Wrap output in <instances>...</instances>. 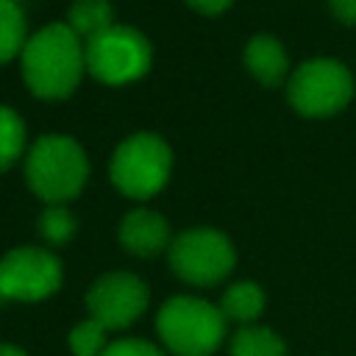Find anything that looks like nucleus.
<instances>
[{
    "mask_svg": "<svg viewBox=\"0 0 356 356\" xmlns=\"http://www.w3.org/2000/svg\"><path fill=\"white\" fill-rule=\"evenodd\" d=\"M353 75L337 58H309L289 72L286 100L303 117H334L353 100Z\"/></svg>",
    "mask_w": 356,
    "mask_h": 356,
    "instance_id": "423d86ee",
    "label": "nucleus"
},
{
    "mask_svg": "<svg viewBox=\"0 0 356 356\" xmlns=\"http://www.w3.org/2000/svg\"><path fill=\"white\" fill-rule=\"evenodd\" d=\"M106 334H108V331H106L97 320L86 317V320H81V323L70 331L67 345H70L72 356H100V353L106 350V345H108Z\"/></svg>",
    "mask_w": 356,
    "mask_h": 356,
    "instance_id": "a211bd4d",
    "label": "nucleus"
},
{
    "mask_svg": "<svg viewBox=\"0 0 356 356\" xmlns=\"http://www.w3.org/2000/svg\"><path fill=\"white\" fill-rule=\"evenodd\" d=\"M231 356H289L284 339L267 325H239L228 342Z\"/></svg>",
    "mask_w": 356,
    "mask_h": 356,
    "instance_id": "4468645a",
    "label": "nucleus"
},
{
    "mask_svg": "<svg viewBox=\"0 0 356 356\" xmlns=\"http://www.w3.org/2000/svg\"><path fill=\"white\" fill-rule=\"evenodd\" d=\"M156 331L164 350L175 356H211L228 337V320L206 298L175 295L161 303Z\"/></svg>",
    "mask_w": 356,
    "mask_h": 356,
    "instance_id": "7ed1b4c3",
    "label": "nucleus"
},
{
    "mask_svg": "<svg viewBox=\"0 0 356 356\" xmlns=\"http://www.w3.org/2000/svg\"><path fill=\"white\" fill-rule=\"evenodd\" d=\"M172 273L192 286H214L225 281L236 264V250L231 239L209 225L186 228L172 236L167 248Z\"/></svg>",
    "mask_w": 356,
    "mask_h": 356,
    "instance_id": "0eeeda50",
    "label": "nucleus"
},
{
    "mask_svg": "<svg viewBox=\"0 0 356 356\" xmlns=\"http://www.w3.org/2000/svg\"><path fill=\"white\" fill-rule=\"evenodd\" d=\"M117 236H120V245L139 259H153L164 253L172 242L170 222L153 209H131L120 220Z\"/></svg>",
    "mask_w": 356,
    "mask_h": 356,
    "instance_id": "9d476101",
    "label": "nucleus"
},
{
    "mask_svg": "<svg viewBox=\"0 0 356 356\" xmlns=\"http://www.w3.org/2000/svg\"><path fill=\"white\" fill-rule=\"evenodd\" d=\"M150 300L147 284L128 270H114L92 281L86 292V309L89 317L97 320L106 331H120L134 325Z\"/></svg>",
    "mask_w": 356,
    "mask_h": 356,
    "instance_id": "1a4fd4ad",
    "label": "nucleus"
},
{
    "mask_svg": "<svg viewBox=\"0 0 356 356\" xmlns=\"http://www.w3.org/2000/svg\"><path fill=\"white\" fill-rule=\"evenodd\" d=\"M245 67L261 86H281L289 81V56L284 44L270 33H256L245 44Z\"/></svg>",
    "mask_w": 356,
    "mask_h": 356,
    "instance_id": "9b49d317",
    "label": "nucleus"
},
{
    "mask_svg": "<svg viewBox=\"0 0 356 356\" xmlns=\"http://www.w3.org/2000/svg\"><path fill=\"white\" fill-rule=\"evenodd\" d=\"M19 70L31 95L39 100H64L86 72L83 42L67 22H50L28 36L19 53Z\"/></svg>",
    "mask_w": 356,
    "mask_h": 356,
    "instance_id": "f257e3e1",
    "label": "nucleus"
},
{
    "mask_svg": "<svg viewBox=\"0 0 356 356\" xmlns=\"http://www.w3.org/2000/svg\"><path fill=\"white\" fill-rule=\"evenodd\" d=\"M217 306H220V312L228 323L253 325L264 312V289L253 281H234L222 292Z\"/></svg>",
    "mask_w": 356,
    "mask_h": 356,
    "instance_id": "f8f14e48",
    "label": "nucleus"
},
{
    "mask_svg": "<svg viewBox=\"0 0 356 356\" xmlns=\"http://www.w3.org/2000/svg\"><path fill=\"white\" fill-rule=\"evenodd\" d=\"M172 172V150L170 145L150 131H139L122 139L114 147L108 175L111 184L134 200H147L159 195Z\"/></svg>",
    "mask_w": 356,
    "mask_h": 356,
    "instance_id": "20e7f679",
    "label": "nucleus"
},
{
    "mask_svg": "<svg viewBox=\"0 0 356 356\" xmlns=\"http://www.w3.org/2000/svg\"><path fill=\"white\" fill-rule=\"evenodd\" d=\"M195 11H200V14H209V17H214V14H222L234 0H186Z\"/></svg>",
    "mask_w": 356,
    "mask_h": 356,
    "instance_id": "412c9836",
    "label": "nucleus"
},
{
    "mask_svg": "<svg viewBox=\"0 0 356 356\" xmlns=\"http://www.w3.org/2000/svg\"><path fill=\"white\" fill-rule=\"evenodd\" d=\"M328 8L339 22L356 25V0H328Z\"/></svg>",
    "mask_w": 356,
    "mask_h": 356,
    "instance_id": "aec40b11",
    "label": "nucleus"
},
{
    "mask_svg": "<svg viewBox=\"0 0 356 356\" xmlns=\"http://www.w3.org/2000/svg\"><path fill=\"white\" fill-rule=\"evenodd\" d=\"M61 278V261L47 248L22 245L0 256V300H44L58 292Z\"/></svg>",
    "mask_w": 356,
    "mask_h": 356,
    "instance_id": "6e6552de",
    "label": "nucleus"
},
{
    "mask_svg": "<svg viewBox=\"0 0 356 356\" xmlns=\"http://www.w3.org/2000/svg\"><path fill=\"white\" fill-rule=\"evenodd\" d=\"M114 25V8L108 0H72L67 11V28L81 39L89 42L97 33Z\"/></svg>",
    "mask_w": 356,
    "mask_h": 356,
    "instance_id": "ddd939ff",
    "label": "nucleus"
},
{
    "mask_svg": "<svg viewBox=\"0 0 356 356\" xmlns=\"http://www.w3.org/2000/svg\"><path fill=\"white\" fill-rule=\"evenodd\" d=\"M28 19L17 0H0V64L17 58L28 42Z\"/></svg>",
    "mask_w": 356,
    "mask_h": 356,
    "instance_id": "2eb2a0df",
    "label": "nucleus"
},
{
    "mask_svg": "<svg viewBox=\"0 0 356 356\" xmlns=\"http://www.w3.org/2000/svg\"><path fill=\"white\" fill-rule=\"evenodd\" d=\"M86 72L106 86H125L147 75L153 47L147 36L131 25H111L95 39L83 42Z\"/></svg>",
    "mask_w": 356,
    "mask_h": 356,
    "instance_id": "39448f33",
    "label": "nucleus"
},
{
    "mask_svg": "<svg viewBox=\"0 0 356 356\" xmlns=\"http://www.w3.org/2000/svg\"><path fill=\"white\" fill-rule=\"evenodd\" d=\"M25 147H28V131L22 117L14 108L0 106V172L17 164L19 156L28 153Z\"/></svg>",
    "mask_w": 356,
    "mask_h": 356,
    "instance_id": "dca6fc26",
    "label": "nucleus"
},
{
    "mask_svg": "<svg viewBox=\"0 0 356 356\" xmlns=\"http://www.w3.org/2000/svg\"><path fill=\"white\" fill-rule=\"evenodd\" d=\"M100 356H167V350L159 348V345H153V342H147V339L125 337V339L108 342Z\"/></svg>",
    "mask_w": 356,
    "mask_h": 356,
    "instance_id": "6ab92c4d",
    "label": "nucleus"
},
{
    "mask_svg": "<svg viewBox=\"0 0 356 356\" xmlns=\"http://www.w3.org/2000/svg\"><path fill=\"white\" fill-rule=\"evenodd\" d=\"M25 181L47 206L70 203L89 181V156L78 139L67 134H44L25 153Z\"/></svg>",
    "mask_w": 356,
    "mask_h": 356,
    "instance_id": "f03ea898",
    "label": "nucleus"
},
{
    "mask_svg": "<svg viewBox=\"0 0 356 356\" xmlns=\"http://www.w3.org/2000/svg\"><path fill=\"white\" fill-rule=\"evenodd\" d=\"M0 356H28V353L14 342H0Z\"/></svg>",
    "mask_w": 356,
    "mask_h": 356,
    "instance_id": "4be33fe9",
    "label": "nucleus"
},
{
    "mask_svg": "<svg viewBox=\"0 0 356 356\" xmlns=\"http://www.w3.org/2000/svg\"><path fill=\"white\" fill-rule=\"evenodd\" d=\"M39 234L47 245L58 248V245H67L78 228V220L75 214L67 209V203H53V206H44V211L39 214Z\"/></svg>",
    "mask_w": 356,
    "mask_h": 356,
    "instance_id": "f3484780",
    "label": "nucleus"
}]
</instances>
